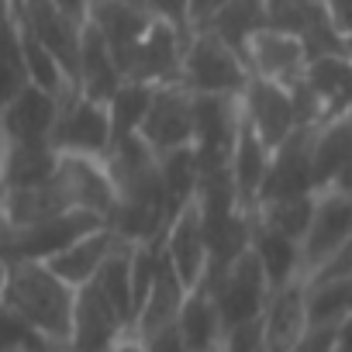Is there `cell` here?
<instances>
[{"instance_id": "obj_1", "label": "cell", "mask_w": 352, "mask_h": 352, "mask_svg": "<svg viewBox=\"0 0 352 352\" xmlns=\"http://www.w3.org/2000/svg\"><path fill=\"white\" fill-rule=\"evenodd\" d=\"M80 290L69 287L49 263H4V311L56 345H69Z\"/></svg>"}, {"instance_id": "obj_2", "label": "cell", "mask_w": 352, "mask_h": 352, "mask_svg": "<svg viewBox=\"0 0 352 352\" xmlns=\"http://www.w3.org/2000/svg\"><path fill=\"white\" fill-rule=\"evenodd\" d=\"M252 80V66L245 52H239L232 42L214 35L211 28H197L187 42L184 56V87L190 94H221L239 97Z\"/></svg>"}, {"instance_id": "obj_3", "label": "cell", "mask_w": 352, "mask_h": 352, "mask_svg": "<svg viewBox=\"0 0 352 352\" xmlns=\"http://www.w3.org/2000/svg\"><path fill=\"white\" fill-rule=\"evenodd\" d=\"M104 225H111V221L94 211L73 208V211L52 214L45 221H35L28 228H4V263H21V259L49 263L59 252H66L69 245H76L83 235H90Z\"/></svg>"}, {"instance_id": "obj_4", "label": "cell", "mask_w": 352, "mask_h": 352, "mask_svg": "<svg viewBox=\"0 0 352 352\" xmlns=\"http://www.w3.org/2000/svg\"><path fill=\"white\" fill-rule=\"evenodd\" d=\"M52 145L59 155H97L107 159L114 148V121L111 107L100 100L69 90L59 107V121L52 131Z\"/></svg>"}, {"instance_id": "obj_5", "label": "cell", "mask_w": 352, "mask_h": 352, "mask_svg": "<svg viewBox=\"0 0 352 352\" xmlns=\"http://www.w3.org/2000/svg\"><path fill=\"white\" fill-rule=\"evenodd\" d=\"M204 290H211L225 331L235 328V324H245V321L263 318L266 307H270V300H273V287H270L266 270H263V263H259V256L252 249L225 276H218Z\"/></svg>"}, {"instance_id": "obj_6", "label": "cell", "mask_w": 352, "mask_h": 352, "mask_svg": "<svg viewBox=\"0 0 352 352\" xmlns=\"http://www.w3.org/2000/svg\"><path fill=\"white\" fill-rule=\"evenodd\" d=\"M8 21H18L32 38H38L69 73L76 83L80 73V49H83V21L66 14L56 0H18V8L8 11Z\"/></svg>"}, {"instance_id": "obj_7", "label": "cell", "mask_w": 352, "mask_h": 352, "mask_svg": "<svg viewBox=\"0 0 352 352\" xmlns=\"http://www.w3.org/2000/svg\"><path fill=\"white\" fill-rule=\"evenodd\" d=\"M352 239V197L338 190H318L314 218L311 228L300 242V273L304 283H311L331 259L335 252Z\"/></svg>"}, {"instance_id": "obj_8", "label": "cell", "mask_w": 352, "mask_h": 352, "mask_svg": "<svg viewBox=\"0 0 352 352\" xmlns=\"http://www.w3.org/2000/svg\"><path fill=\"white\" fill-rule=\"evenodd\" d=\"M318 128H321V124H300L280 148H273V159H270V173H266L259 204H266V201H283V197L318 194V180H314Z\"/></svg>"}, {"instance_id": "obj_9", "label": "cell", "mask_w": 352, "mask_h": 352, "mask_svg": "<svg viewBox=\"0 0 352 352\" xmlns=\"http://www.w3.org/2000/svg\"><path fill=\"white\" fill-rule=\"evenodd\" d=\"M242 100V114L245 121L259 131V138L270 145V148H280L297 128V104H294V90L276 83V80H263V76H252L249 87L239 94Z\"/></svg>"}, {"instance_id": "obj_10", "label": "cell", "mask_w": 352, "mask_h": 352, "mask_svg": "<svg viewBox=\"0 0 352 352\" xmlns=\"http://www.w3.org/2000/svg\"><path fill=\"white\" fill-rule=\"evenodd\" d=\"M142 138L155 148V155L194 145V94L184 83L155 87L148 118L142 124Z\"/></svg>"}, {"instance_id": "obj_11", "label": "cell", "mask_w": 352, "mask_h": 352, "mask_svg": "<svg viewBox=\"0 0 352 352\" xmlns=\"http://www.w3.org/2000/svg\"><path fill=\"white\" fill-rule=\"evenodd\" d=\"M56 180H59L69 208L94 211V214L111 221V214L118 208V187H114V176H111L107 159H97V155H63L59 169H56Z\"/></svg>"}, {"instance_id": "obj_12", "label": "cell", "mask_w": 352, "mask_h": 352, "mask_svg": "<svg viewBox=\"0 0 352 352\" xmlns=\"http://www.w3.org/2000/svg\"><path fill=\"white\" fill-rule=\"evenodd\" d=\"M245 59L252 66V76L276 80L283 87H297L304 80V73H307L311 52H307V42L300 35H294V32L259 28L245 42Z\"/></svg>"}, {"instance_id": "obj_13", "label": "cell", "mask_w": 352, "mask_h": 352, "mask_svg": "<svg viewBox=\"0 0 352 352\" xmlns=\"http://www.w3.org/2000/svg\"><path fill=\"white\" fill-rule=\"evenodd\" d=\"M63 97L28 83L21 94L4 100V142H25V145H52V131L59 121Z\"/></svg>"}, {"instance_id": "obj_14", "label": "cell", "mask_w": 352, "mask_h": 352, "mask_svg": "<svg viewBox=\"0 0 352 352\" xmlns=\"http://www.w3.org/2000/svg\"><path fill=\"white\" fill-rule=\"evenodd\" d=\"M124 338H131V328L114 311V304L90 283L76 297V321L69 352H114Z\"/></svg>"}, {"instance_id": "obj_15", "label": "cell", "mask_w": 352, "mask_h": 352, "mask_svg": "<svg viewBox=\"0 0 352 352\" xmlns=\"http://www.w3.org/2000/svg\"><path fill=\"white\" fill-rule=\"evenodd\" d=\"M166 256H169L173 270L184 276V283L190 290H197L208 280L211 245H208V225H204V214H201L197 201L187 204L173 218V225L166 232Z\"/></svg>"}, {"instance_id": "obj_16", "label": "cell", "mask_w": 352, "mask_h": 352, "mask_svg": "<svg viewBox=\"0 0 352 352\" xmlns=\"http://www.w3.org/2000/svg\"><path fill=\"white\" fill-rule=\"evenodd\" d=\"M114 49L118 66L124 69L131 52L138 49V42L148 35V28L155 25V14L135 4H121V0H94L90 4V18H87Z\"/></svg>"}, {"instance_id": "obj_17", "label": "cell", "mask_w": 352, "mask_h": 352, "mask_svg": "<svg viewBox=\"0 0 352 352\" xmlns=\"http://www.w3.org/2000/svg\"><path fill=\"white\" fill-rule=\"evenodd\" d=\"M270 159H273V148L259 138V131L242 114V128H239V138H235V148H232V162H228L242 211H256L259 208V194H263L266 173H270Z\"/></svg>"}, {"instance_id": "obj_18", "label": "cell", "mask_w": 352, "mask_h": 352, "mask_svg": "<svg viewBox=\"0 0 352 352\" xmlns=\"http://www.w3.org/2000/svg\"><path fill=\"white\" fill-rule=\"evenodd\" d=\"M124 87V69L114 59V49L107 38L87 21L83 28V49H80V73H76V90L90 100L111 104L114 94Z\"/></svg>"}, {"instance_id": "obj_19", "label": "cell", "mask_w": 352, "mask_h": 352, "mask_svg": "<svg viewBox=\"0 0 352 352\" xmlns=\"http://www.w3.org/2000/svg\"><path fill=\"white\" fill-rule=\"evenodd\" d=\"M263 321H266V352H294L307 335V283L294 280L290 287L276 290Z\"/></svg>"}, {"instance_id": "obj_20", "label": "cell", "mask_w": 352, "mask_h": 352, "mask_svg": "<svg viewBox=\"0 0 352 352\" xmlns=\"http://www.w3.org/2000/svg\"><path fill=\"white\" fill-rule=\"evenodd\" d=\"M187 297H190V287L184 283L180 273L173 270L169 256H162L159 276H155V283H152V290H148V300H145V307H142V314H138V321H135V335H131V338L142 342V338H148V335H155V331L176 324V321H180V314H184Z\"/></svg>"}, {"instance_id": "obj_21", "label": "cell", "mask_w": 352, "mask_h": 352, "mask_svg": "<svg viewBox=\"0 0 352 352\" xmlns=\"http://www.w3.org/2000/svg\"><path fill=\"white\" fill-rule=\"evenodd\" d=\"M118 242H121L118 232H114L111 225H104V228L83 235L76 245H69V249L59 252L56 259H49V266H52L69 287L83 290V287H90V283L97 280V273L104 270V263L111 259V252H114Z\"/></svg>"}, {"instance_id": "obj_22", "label": "cell", "mask_w": 352, "mask_h": 352, "mask_svg": "<svg viewBox=\"0 0 352 352\" xmlns=\"http://www.w3.org/2000/svg\"><path fill=\"white\" fill-rule=\"evenodd\" d=\"M56 145H25V142H4V190L21 187H42L59 169Z\"/></svg>"}, {"instance_id": "obj_23", "label": "cell", "mask_w": 352, "mask_h": 352, "mask_svg": "<svg viewBox=\"0 0 352 352\" xmlns=\"http://www.w3.org/2000/svg\"><path fill=\"white\" fill-rule=\"evenodd\" d=\"M94 287L114 304V311L124 318V324L135 335V245L131 242H118L111 259L104 263V270L97 273Z\"/></svg>"}, {"instance_id": "obj_24", "label": "cell", "mask_w": 352, "mask_h": 352, "mask_svg": "<svg viewBox=\"0 0 352 352\" xmlns=\"http://www.w3.org/2000/svg\"><path fill=\"white\" fill-rule=\"evenodd\" d=\"M252 252L259 256L273 294L283 290V287H290L294 280H304V273H300V242H297V239H287V235H280V232L263 228L259 218H256Z\"/></svg>"}, {"instance_id": "obj_25", "label": "cell", "mask_w": 352, "mask_h": 352, "mask_svg": "<svg viewBox=\"0 0 352 352\" xmlns=\"http://www.w3.org/2000/svg\"><path fill=\"white\" fill-rule=\"evenodd\" d=\"M176 324H180L190 352H218L225 324H221V314H218V304H214L211 290H204V287L190 290V297L184 304V314H180Z\"/></svg>"}, {"instance_id": "obj_26", "label": "cell", "mask_w": 352, "mask_h": 352, "mask_svg": "<svg viewBox=\"0 0 352 352\" xmlns=\"http://www.w3.org/2000/svg\"><path fill=\"white\" fill-rule=\"evenodd\" d=\"M352 159V114L331 118L318 128V145H314V180L318 190H328L338 169Z\"/></svg>"}, {"instance_id": "obj_27", "label": "cell", "mask_w": 352, "mask_h": 352, "mask_svg": "<svg viewBox=\"0 0 352 352\" xmlns=\"http://www.w3.org/2000/svg\"><path fill=\"white\" fill-rule=\"evenodd\" d=\"M162 162V184H166V197H169V208L173 214H180L187 204L197 201V190H201V159H197V148L187 145V148H176V152H166L159 155Z\"/></svg>"}, {"instance_id": "obj_28", "label": "cell", "mask_w": 352, "mask_h": 352, "mask_svg": "<svg viewBox=\"0 0 352 352\" xmlns=\"http://www.w3.org/2000/svg\"><path fill=\"white\" fill-rule=\"evenodd\" d=\"M352 314V276L307 283V328H338Z\"/></svg>"}, {"instance_id": "obj_29", "label": "cell", "mask_w": 352, "mask_h": 352, "mask_svg": "<svg viewBox=\"0 0 352 352\" xmlns=\"http://www.w3.org/2000/svg\"><path fill=\"white\" fill-rule=\"evenodd\" d=\"M314 204H318V194L283 197V201H266V204L256 208V218H259L263 228L304 242V235H307V228H311V218H314Z\"/></svg>"}, {"instance_id": "obj_30", "label": "cell", "mask_w": 352, "mask_h": 352, "mask_svg": "<svg viewBox=\"0 0 352 352\" xmlns=\"http://www.w3.org/2000/svg\"><path fill=\"white\" fill-rule=\"evenodd\" d=\"M152 97H155V87H152V83L124 80V87H121V90L114 94V100L107 104V107H111V121H114V142L131 138V135H142V124H145V118H148Z\"/></svg>"}, {"instance_id": "obj_31", "label": "cell", "mask_w": 352, "mask_h": 352, "mask_svg": "<svg viewBox=\"0 0 352 352\" xmlns=\"http://www.w3.org/2000/svg\"><path fill=\"white\" fill-rule=\"evenodd\" d=\"M352 76V56H345V52H328V56H314L311 63H307V73H304V80L331 104V97L345 87V80Z\"/></svg>"}, {"instance_id": "obj_32", "label": "cell", "mask_w": 352, "mask_h": 352, "mask_svg": "<svg viewBox=\"0 0 352 352\" xmlns=\"http://www.w3.org/2000/svg\"><path fill=\"white\" fill-rule=\"evenodd\" d=\"M218 352H266V321L256 318V321H245V324L228 328L221 335Z\"/></svg>"}, {"instance_id": "obj_33", "label": "cell", "mask_w": 352, "mask_h": 352, "mask_svg": "<svg viewBox=\"0 0 352 352\" xmlns=\"http://www.w3.org/2000/svg\"><path fill=\"white\" fill-rule=\"evenodd\" d=\"M148 11L176 28H184L187 35H194V25H190V8H194V0H145Z\"/></svg>"}, {"instance_id": "obj_34", "label": "cell", "mask_w": 352, "mask_h": 352, "mask_svg": "<svg viewBox=\"0 0 352 352\" xmlns=\"http://www.w3.org/2000/svg\"><path fill=\"white\" fill-rule=\"evenodd\" d=\"M142 345H145V352H190V345H187L180 324H169V328H162V331L142 338Z\"/></svg>"}, {"instance_id": "obj_35", "label": "cell", "mask_w": 352, "mask_h": 352, "mask_svg": "<svg viewBox=\"0 0 352 352\" xmlns=\"http://www.w3.org/2000/svg\"><path fill=\"white\" fill-rule=\"evenodd\" d=\"M349 276H352V239L335 252V259H331L311 283H318V280H349Z\"/></svg>"}, {"instance_id": "obj_36", "label": "cell", "mask_w": 352, "mask_h": 352, "mask_svg": "<svg viewBox=\"0 0 352 352\" xmlns=\"http://www.w3.org/2000/svg\"><path fill=\"white\" fill-rule=\"evenodd\" d=\"M294 352H335V328H307Z\"/></svg>"}, {"instance_id": "obj_37", "label": "cell", "mask_w": 352, "mask_h": 352, "mask_svg": "<svg viewBox=\"0 0 352 352\" xmlns=\"http://www.w3.org/2000/svg\"><path fill=\"white\" fill-rule=\"evenodd\" d=\"M56 4H59L66 14H73L76 21H83V25H87V18H90V4H94V0H56Z\"/></svg>"}, {"instance_id": "obj_38", "label": "cell", "mask_w": 352, "mask_h": 352, "mask_svg": "<svg viewBox=\"0 0 352 352\" xmlns=\"http://www.w3.org/2000/svg\"><path fill=\"white\" fill-rule=\"evenodd\" d=\"M335 352H352V314L335 328Z\"/></svg>"}, {"instance_id": "obj_39", "label": "cell", "mask_w": 352, "mask_h": 352, "mask_svg": "<svg viewBox=\"0 0 352 352\" xmlns=\"http://www.w3.org/2000/svg\"><path fill=\"white\" fill-rule=\"evenodd\" d=\"M328 190H338V194H349V197H352V159L338 169V176L331 180V187H328Z\"/></svg>"}, {"instance_id": "obj_40", "label": "cell", "mask_w": 352, "mask_h": 352, "mask_svg": "<svg viewBox=\"0 0 352 352\" xmlns=\"http://www.w3.org/2000/svg\"><path fill=\"white\" fill-rule=\"evenodd\" d=\"M121 4H135V8H145V11H148V4H145V0H121Z\"/></svg>"}, {"instance_id": "obj_41", "label": "cell", "mask_w": 352, "mask_h": 352, "mask_svg": "<svg viewBox=\"0 0 352 352\" xmlns=\"http://www.w3.org/2000/svg\"><path fill=\"white\" fill-rule=\"evenodd\" d=\"M345 52L352 56V35H345Z\"/></svg>"}]
</instances>
